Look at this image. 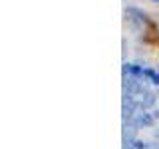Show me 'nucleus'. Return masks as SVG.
<instances>
[{
	"mask_svg": "<svg viewBox=\"0 0 159 149\" xmlns=\"http://www.w3.org/2000/svg\"><path fill=\"white\" fill-rule=\"evenodd\" d=\"M151 2H153V4H159V0H151Z\"/></svg>",
	"mask_w": 159,
	"mask_h": 149,
	"instance_id": "5",
	"label": "nucleus"
},
{
	"mask_svg": "<svg viewBox=\"0 0 159 149\" xmlns=\"http://www.w3.org/2000/svg\"><path fill=\"white\" fill-rule=\"evenodd\" d=\"M155 121H157V119L153 117V113H149V111H139L133 119H129V123H133L137 129H141V127H151Z\"/></svg>",
	"mask_w": 159,
	"mask_h": 149,
	"instance_id": "1",
	"label": "nucleus"
},
{
	"mask_svg": "<svg viewBox=\"0 0 159 149\" xmlns=\"http://www.w3.org/2000/svg\"><path fill=\"white\" fill-rule=\"evenodd\" d=\"M151 113H153V117H155V119H159V109H153Z\"/></svg>",
	"mask_w": 159,
	"mask_h": 149,
	"instance_id": "4",
	"label": "nucleus"
},
{
	"mask_svg": "<svg viewBox=\"0 0 159 149\" xmlns=\"http://www.w3.org/2000/svg\"><path fill=\"white\" fill-rule=\"evenodd\" d=\"M143 79H149L153 86H159V72H155L153 68H145V72H143Z\"/></svg>",
	"mask_w": 159,
	"mask_h": 149,
	"instance_id": "3",
	"label": "nucleus"
},
{
	"mask_svg": "<svg viewBox=\"0 0 159 149\" xmlns=\"http://www.w3.org/2000/svg\"><path fill=\"white\" fill-rule=\"evenodd\" d=\"M125 16L127 20H137V22H147V12L137 6H127L125 8Z\"/></svg>",
	"mask_w": 159,
	"mask_h": 149,
	"instance_id": "2",
	"label": "nucleus"
}]
</instances>
